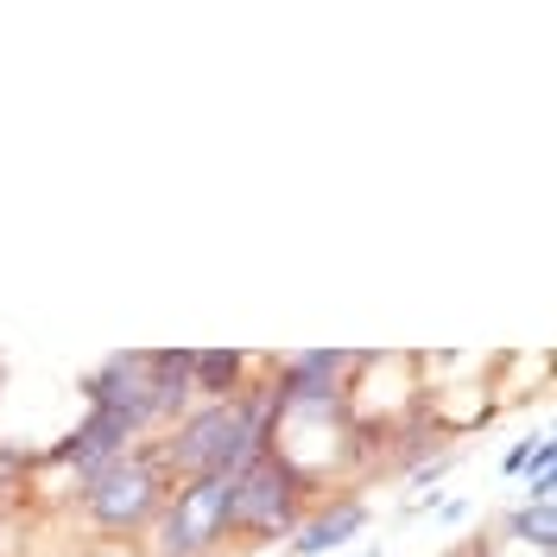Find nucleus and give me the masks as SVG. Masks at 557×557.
Listing matches in <instances>:
<instances>
[{"label": "nucleus", "instance_id": "nucleus-1", "mask_svg": "<svg viewBox=\"0 0 557 557\" xmlns=\"http://www.w3.org/2000/svg\"><path fill=\"white\" fill-rule=\"evenodd\" d=\"M228 507H235V475H197L177 494V507L165 513V552L197 557L209 539L228 532Z\"/></svg>", "mask_w": 557, "mask_h": 557}, {"label": "nucleus", "instance_id": "nucleus-2", "mask_svg": "<svg viewBox=\"0 0 557 557\" xmlns=\"http://www.w3.org/2000/svg\"><path fill=\"white\" fill-rule=\"evenodd\" d=\"M159 507V469L152 462H108L102 475H89V513L108 525V532H127V525H139L146 513Z\"/></svg>", "mask_w": 557, "mask_h": 557}, {"label": "nucleus", "instance_id": "nucleus-3", "mask_svg": "<svg viewBox=\"0 0 557 557\" xmlns=\"http://www.w3.org/2000/svg\"><path fill=\"white\" fill-rule=\"evenodd\" d=\"M292 494H298V475L285 462H253L247 475H235V507H228V525H260V532H278L292 520Z\"/></svg>", "mask_w": 557, "mask_h": 557}, {"label": "nucleus", "instance_id": "nucleus-4", "mask_svg": "<svg viewBox=\"0 0 557 557\" xmlns=\"http://www.w3.org/2000/svg\"><path fill=\"white\" fill-rule=\"evenodd\" d=\"M127 437H134V431H127L114 412H89V424H83L76 437H64V444L51 450V462H76L83 475H102L108 462H121Z\"/></svg>", "mask_w": 557, "mask_h": 557}, {"label": "nucleus", "instance_id": "nucleus-5", "mask_svg": "<svg viewBox=\"0 0 557 557\" xmlns=\"http://www.w3.org/2000/svg\"><path fill=\"white\" fill-rule=\"evenodd\" d=\"M361 525H368V507H361V500H343L336 513H323V520L305 525V539H298L292 552L298 557H323V552H336V545H348Z\"/></svg>", "mask_w": 557, "mask_h": 557}, {"label": "nucleus", "instance_id": "nucleus-6", "mask_svg": "<svg viewBox=\"0 0 557 557\" xmlns=\"http://www.w3.org/2000/svg\"><path fill=\"white\" fill-rule=\"evenodd\" d=\"M235 381H242V355H235V348H197V355H190V386H197V393L228 399Z\"/></svg>", "mask_w": 557, "mask_h": 557}, {"label": "nucleus", "instance_id": "nucleus-7", "mask_svg": "<svg viewBox=\"0 0 557 557\" xmlns=\"http://www.w3.org/2000/svg\"><path fill=\"white\" fill-rule=\"evenodd\" d=\"M513 532L552 552V545H557V513H552V507H539V500H532V507H520V513H513Z\"/></svg>", "mask_w": 557, "mask_h": 557}]
</instances>
